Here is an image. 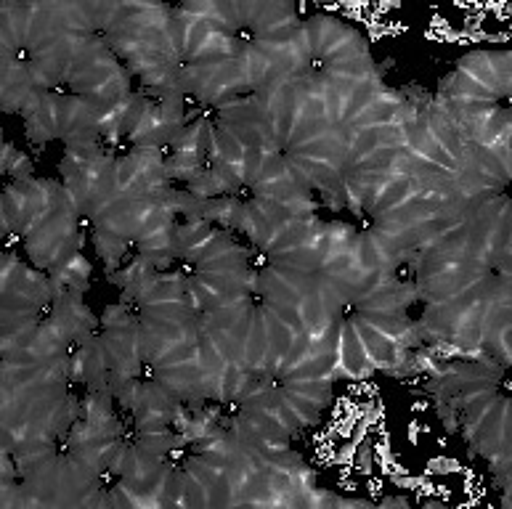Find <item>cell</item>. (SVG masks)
<instances>
[{
    "instance_id": "obj_1",
    "label": "cell",
    "mask_w": 512,
    "mask_h": 509,
    "mask_svg": "<svg viewBox=\"0 0 512 509\" xmlns=\"http://www.w3.org/2000/svg\"><path fill=\"white\" fill-rule=\"evenodd\" d=\"M409 292L414 287L398 284L396 266H383L345 300L335 337V366L340 372L361 377L396 361L409 335Z\"/></svg>"
},
{
    "instance_id": "obj_8",
    "label": "cell",
    "mask_w": 512,
    "mask_h": 509,
    "mask_svg": "<svg viewBox=\"0 0 512 509\" xmlns=\"http://www.w3.org/2000/svg\"><path fill=\"white\" fill-rule=\"evenodd\" d=\"M170 40H173L181 67L231 61L242 54V43L237 38L215 30L213 24L199 22L192 16H181L176 8H173V19H170Z\"/></svg>"
},
{
    "instance_id": "obj_10",
    "label": "cell",
    "mask_w": 512,
    "mask_h": 509,
    "mask_svg": "<svg viewBox=\"0 0 512 509\" xmlns=\"http://www.w3.org/2000/svg\"><path fill=\"white\" fill-rule=\"evenodd\" d=\"M383 507H406V499H388L383 502Z\"/></svg>"
},
{
    "instance_id": "obj_3",
    "label": "cell",
    "mask_w": 512,
    "mask_h": 509,
    "mask_svg": "<svg viewBox=\"0 0 512 509\" xmlns=\"http://www.w3.org/2000/svg\"><path fill=\"white\" fill-rule=\"evenodd\" d=\"M64 83L75 96L91 101L99 109L115 107L133 96L128 69L120 64L104 35H83Z\"/></svg>"
},
{
    "instance_id": "obj_6",
    "label": "cell",
    "mask_w": 512,
    "mask_h": 509,
    "mask_svg": "<svg viewBox=\"0 0 512 509\" xmlns=\"http://www.w3.org/2000/svg\"><path fill=\"white\" fill-rule=\"evenodd\" d=\"M101 109L75 93H46L38 112L27 120V136L35 144H46L62 138L67 144L77 141H96L99 138Z\"/></svg>"
},
{
    "instance_id": "obj_9",
    "label": "cell",
    "mask_w": 512,
    "mask_h": 509,
    "mask_svg": "<svg viewBox=\"0 0 512 509\" xmlns=\"http://www.w3.org/2000/svg\"><path fill=\"white\" fill-rule=\"evenodd\" d=\"M0 165H3V173L14 175L16 181L32 178L30 160H27L24 152H19L14 144H3V149H0Z\"/></svg>"
},
{
    "instance_id": "obj_7",
    "label": "cell",
    "mask_w": 512,
    "mask_h": 509,
    "mask_svg": "<svg viewBox=\"0 0 512 509\" xmlns=\"http://www.w3.org/2000/svg\"><path fill=\"white\" fill-rule=\"evenodd\" d=\"M77 218L80 215L69 205V197H64L40 218L30 234L24 236V250L40 271H48L54 276L59 268H64L75 258L77 242H80Z\"/></svg>"
},
{
    "instance_id": "obj_5",
    "label": "cell",
    "mask_w": 512,
    "mask_h": 509,
    "mask_svg": "<svg viewBox=\"0 0 512 509\" xmlns=\"http://www.w3.org/2000/svg\"><path fill=\"white\" fill-rule=\"evenodd\" d=\"M512 56L510 51H473L459 59L438 104L465 107V104H510Z\"/></svg>"
},
{
    "instance_id": "obj_4",
    "label": "cell",
    "mask_w": 512,
    "mask_h": 509,
    "mask_svg": "<svg viewBox=\"0 0 512 509\" xmlns=\"http://www.w3.org/2000/svg\"><path fill=\"white\" fill-rule=\"evenodd\" d=\"M459 406L465 411V425L470 441L483 456L497 464L499 472L510 462V403L507 396H497L489 377H467L459 388Z\"/></svg>"
},
{
    "instance_id": "obj_2",
    "label": "cell",
    "mask_w": 512,
    "mask_h": 509,
    "mask_svg": "<svg viewBox=\"0 0 512 509\" xmlns=\"http://www.w3.org/2000/svg\"><path fill=\"white\" fill-rule=\"evenodd\" d=\"M308 48V69L300 80L329 88H364L380 85L375 61L359 32L332 16H311L303 22Z\"/></svg>"
}]
</instances>
